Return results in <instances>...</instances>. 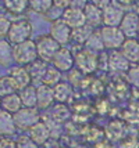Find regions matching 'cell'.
<instances>
[{
    "label": "cell",
    "mask_w": 139,
    "mask_h": 148,
    "mask_svg": "<svg viewBox=\"0 0 139 148\" xmlns=\"http://www.w3.org/2000/svg\"><path fill=\"white\" fill-rule=\"evenodd\" d=\"M13 56L14 62L21 66H28L36 60H39L38 56V49L35 40H27L24 43L13 46Z\"/></svg>",
    "instance_id": "6da1fadb"
},
{
    "label": "cell",
    "mask_w": 139,
    "mask_h": 148,
    "mask_svg": "<svg viewBox=\"0 0 139 148\" xmlns=\"http://www.w3.org/2000/svg\"><path fill=\"white\" fill-rule=\"evenodd\" d=\"M42 121V114L38 108H21L17 114H14V122L20 133H28L36 123Z\"/></svg>",
    "instance_id": "7a4b0ae2"
},
{
    "label": "cell",
    "mask_w": 139,
    "mask_h": 148,
    "mask_svg": "<svg viewBox=\"0 0 139 148\" xmlns=\"http://www.w3.org/2000/svg\"><path fill=\"white\" fill-rule=\"evenodd\" d=\"M32 24L27 21V19H17L13 21V25L11 29L8 32L7 40L11 43V45H20L24 43L27 40H31V35H32Z\"/></svg>",
    "instance_id": "3957f363"
},
{
    "label": "cell",
    "mask_w": 139,
    "mask_h": 148,
    "mask_svg": "<svg viewBox=\"0 0 139 148\" xmlns=\"http://www.w3.org/2000/svg\"><path fill=\"white\" fill-rule=\"evenodd\" d=\"M75 58V66L84 75H91L98 71V61H99V54L89 51L86 49H81L78 53L74 54Z\"/></svg>",
    "instance_id": "277c9868"
},
{
    "label": "cell",
    "mask_w": 139,
    "mask_h": 148,
    "mask_svg": "<svg viewBox=\"0 0 139 148\" xmlns=\"http://www.w3.org/2000/svg\"><path fill=\"white\" fill-rule=\"evenodd\" d=\"M35 43H36L39 60L46 61V62H50L53 60L54 54L59 51V49L61 47L50 35H42L39 38H36Z\"/></svg>",
    "instance_id": "5b68a950"
},
{
    "label": "cell",
    "mask_w": 139,
    "mask_h": 148,
    "mask_svg": "<svg viewBox=\"0 0 139 148\" xmlns=\"http://www.w3.org/2000/svg\"><path fill=\"white\" fill-rule=\"evenodd\" d=\"M100 35L104 43V49L106 50H118L122 47L124 42L127 40L125 35L120 28H114V26H103L100 29Z\"/></svg>",
    "instance_id": "8992f818"
},
{
    "label": "cell",
    "mask_w": 139,
    "mask_h": 148,
    "mask_svg": "<svg viewBox=\"0 0 139 148\" xmlns=\"http://www.w3.org/2000/svg\"><path fill=\"white\" fill-rule=\"evenodd\" d=\"M104 133H106V138L110 140L113 144L120 143L128 137V126L124 119L111 118L104 126Z\"/></svg>",
    "instance_id": "52a82bcc"
},
{
    "label": "cell",
    "mask_w": 139,
    "mask_h": 148,
    "mask_svg": "<svg viewBox=\"0 0 139 148\" xmlns=\"http://www.w3.org/2000/svg\"><path fill=\"white\" fill-rule=\"evenodd\" d=\"M49 35H50L61 47H66V46L71 42L73 29L64 22V19L61 18V19H57V21L52 22V25H50V33H49Z\"/></svg>",
    "instance_id": "ba28073f"
},
{
    "label": "cell",
    "mask_w": 139,
    "mask_h": 148,
    "mask_svg": "<svg viewBox=\"0 0 139 148\" xmlns=\"http://www.w3.org/2000/svg\"><path fill=\"white\" fill-rule=\"evenodd\" d=\"M50 62H52V66L59 69L60 72H68L71 71L73 66L75 65V58H74V54L70 49L60 47L59 51L54 54L53 60Z\"/></svg>",
    "instance_id": "9c48e42d"
},
{
    "label": "cell",
    "mask_w": 139,
    "mask_h": 148,
    "mask_svg": "<svg viewBox=\"0 0 139 148\" xmlns=\"http://www.w3.org/2000/svg\"><path fill=\"white\" fill-rule=\"evenodd\" d=\"M28 136L32 138V141L39 148L45 147L47 143L53 138L52 130H50V127L47 126V123L45 121H40L39 123H36L32 129L28 132Z\"/></svg>",
    "instance_id": "30bf717a"
},
{
    "label": "cell",
    "mask_w": 139,
    "mask_h": 148,
    "mask_svg": "<svg viewBox=\"0 0 139 148\" xmlns=\"http://www.w3.org/2000/svg\"><path fill=\"white\" fill-rule=\"evenodd\" d=\"M131 68V62L127 60L120 50H113L109 53V69L107 71L113 75L127 73Z\"/></svg>",
    "instance_id": "8fae6325"
},
{
    "label": "cell",
    "mask_w": 139,
    "mask_h": 148,
    "mask_svg": "<svg viewBox=\"0 0 139 148\" xmlns=\"http://www.w3.org/2000/svg\"><path fill=\"white\" fill-rule=\"evenodd\" d=\"M120 29L127 39H133L139 35V15L135 11H127L120 24Z\"/></svg>",
    "instance_id": "7c38bea8"
},
{
    "label": "cell",
    "mask_w": 139,
    "mask_h": 148,
    "mask_svg": "<svg viewBox=\"0 0 139 148\" xmlns=\"http://www.w3.org/2000/svg\"><path fill=\"white\" fill-rule=\"evenodd\" d=\"M47 115L52 121H54L56 123L63 126V125H67L73 119V110L70 108L68 104L56 103L50 110L47 111Z\"/></svg>",
    "instance_id": "4fadbf2b"
},
{
    "label": "cell",
    "mask_w": 139,
    "mask_h": 148,
    "mask_svg": "<svg viewBox=\"0 0 139 148\" xmlns=\"http://www.w3.org/2000/svg\"><path fill=\"white\" fill-rule=\"evenodd\" d=\"M63 19L71 29H78L81 26L86 25V17L84 13V8L78 7H68L64 10Z\"/></svg>",
    "instance_id": "5bb4252c"
},
{
    "label": "cell",
    "mask_w": 139,
    "mask_h": 148,
    "mask_svg": "<svg viewBox=\"0 0 139 148\" xmlns=\"http://www.w3.org/2000/svg\"><path fill=\"white\" fill-rule=\"evenodd\" d=\"M38 110L42 111H49L54 104H56V98H54V90L53 87L46 86V84H38Z\"/></svg>",
    "instance_id": "9a60e30c"
},
{
    "label": "cell",
    "mask_w": 139,
    "mask_h": 148,
    "mask_svg": "<svg viewBox=\"0 0 139 148\" xmlns=\"http://www.w3.org/2000/svg\"><path fill=\"white\" fill-rule=\"evenodd\" d=\"M124 11L115 3L109 4L106 8H103V25L104 26H114L120 28V24L124 18Z\"/></svg>",
    "instance_id": "2e32d148"
},
{
    "label": "cell",
    "mask_w": 139,
    "mask_h": 148,
    "mask_svg": "<svg viewBox=\"0 0 139 148\" xmlns=\"http://www.w3.org/2000/svg\"><path fill=\"white\" fill-rule=\"evenodd\" d=\"M18 130L14 122V115L0 110V137H17Z\"/></svg>",
    "instance_id": "e0dca14e"
},
{
    "label": "cell",
    "mask_w": 139,
    "mask_h": 148,
    "mask_svg": "<svg viewBox=\"0 0 139 148\" xmlns=\"http://www.w3.org/2000/svg\"><path fill=\"white\" fill-rule=\"evenodd\" d=\"M8 75L15 80V83L18 86V89L24 90L25 87L31 86L32 84V77L28 72L27 66H21V65H17V66H11V69L8 72Z\"/></svg>",
    "instance_id": "ac0fdd59"
},
{
    "label": "cell",
    "mask_w": 139,
    "mask_h": 148,
    "mask_svg": "<svg viewBox=\"0 0 139 148\" xmlns=\"http://www.w3.org/2000/svg\"><path fill=\"white\" fill-rule=\"evenodd\" d=\"M120 51L131 64H139V40L136 38L127 39Z\"/></svg>",
    "instance_id": "d6986e66"
},
{
    "label": "cell",
    "mask_w": 139,
    "mask_h": 148,
    "mask_svg": "<svg viewBox=\"0 0 139 148\" xmlns=\"http://www.w3.org/2000/svg\"><path fill=\"white\" fill-rule=\"evenodd\" d=\"M56 103L68 104L74 98V89L70 82H60L53 87Z\"/></svg>",
    "instance_id": "ffe728a7"
},
{
    "label": "cell",
    "mask_w": 139,
    "mask_h": 148,
    "mask_svg": "<svg viewBox=\"0 0 139 148\" xmlns=\"http://www.w3.org/2000/svg\"><path fill=\"white\" fill-rule=\"evenodd\" d=\"M84 13H85V17H86V24L91 25L92 28L103 24V10L100 7L95 6L93 3L89 1L84 7Z\"/></svg>",
    "instance_id": "44dd1931"
},
{
    "label": "cell",
    "mask_w": 139,
    "mask_h": 148,
    "mask_svg": "<svg viewBox=\"0 0 139 148\" xmlns=\"http://www.w3.org/2000/svg\"><path fill=\"white\" fill-rule=\"evenodd\" d=\"M84 140L86 144H96L98 141L106 138V133H104V127L98 126V125H88L85 132H84Z\"/></svg>",
    "instance_id": "7402d4cb"
},
{
    "label": "cell",
    "mask_w": 139,
    "mask_h": 148,
    "mask_svg": "<svg viewBox=\"0 0 139 148\" xmlns=\"http://www.w3.org/2000/svg\"><path fill=\"white\" fill-rule=\"evenodd\" d=\"M20 97L22 105L25 108H38V89L36 86H28L24 90L20 91Z\"/></svg>",
    "instance_id": "603a6c76"
},
{
    "label": "cell",
    "mask_w": 139,
    "mask_h": 148,
    "mask_svg": "<svg viewBox=\"0 0 139 148\" xmlns=\"http://www.w3.org/2000/svg\"><path fill=\"white\" fill-rule=\"evenodd\" d=\"M13 62V45L7 39H0V66L8 68Z\"/></svg>",
    "instance_id": "cb8c5ba5"
},
{
    "label": "cell",
    "mask_w": 139,
    "mask_h": 148,
    "mask_svg": "<svg viewBox=\"0 0 139 148\" xmlns=\"http://www.w3.org/2000/svg\"><path fill=\"white\" fill-rule=\"evenodd\" d=\"M21 108H24V105H22V101H21L20 93H15V94L6 96L1 98V110H4L14 115V114H17Z\"/></svg>",
    "instance_id": "d4e9b609"
},
{
    "label": "cell",
    "mask_w": 139,
    "mask_h": 148,
    "mask_svg": "<svg viewBox=\"0 0 139 148\" xmlns=\"http://www.w3.org/2000/svg\"><path fill=\"white\" fill-rule=\"evenodd\" d=\"M84 49L95 53V54H100V53H103L106 50L103 39H102V35H100V31H93V33L89 36V39L86 40V43L84 45Z\"/></svg>",
    "instance_id": "484cf974"
},
{
    "label": "cell",
    "mask_w": 139,
    "mask_h": 148,
    "mask_svg": "<svg viewBox=\"0 0 139 148\" xmlns=\"http://www.w3.org/2000/svg\"><path fill=\"white\" fill-rule=\"evenodd\" d=\"M4 10L14 15H21L29 8V0H3Z\"/></svg>",
    "instance_id": "4316f807"
},
{
    "label": "cell",
    "mask_w": 139,
    "mask_h": 148,
    "mask_svg": "<svg viewBox=\"0 0 139 148\" xmlns=\"http://www.w3.org/2000/svg\"><path fill=\"white\" fill-rule=\"evenodd\" d=\"M15 93H20V89H18V86H17L13 77L8 73L0 76V97L3 98V97L11 96V94H15Z\"/></svg>",
    "instance_id": "83f0119b"
},
{
    "label": "cell",
    "mask_w": 139,
    "mask_h": 148,
    "mask_svg": "<svg viewBox=\"0 0 139 148\" xmlns=\"http://www.w3.org/2000/svg\"><path fill=\"white\" fill-rule=\"evenodd\" d=\"M49 68L46 61H42V60H36L35 62H32L31 65H28L27 69L29 72V75L32 77V83L33 82H39L40 83V79L43 76V73L46 72V69Z\"/></svg>",
    "instance_id": "f1b7e54d"
},
{
    "label": "cell",
    "mask_w": 139,
    "mask_h": 148,
    "mask_svg": "<svg viewBox=\"0 0 139 148\" xmlns=\"http://www.w3.org/2000/svg\"><path fill=\"white\" fill-rule=\"evenodd\" d=\"M60 82H61V72L59 69H56L54 66H49L40 79V84H46L50 87H54Z\"/></svg>",
    "instance_id": "f546056e"
},
{
    "label": "cell",
    "mask_w": 139,
    "mask_h": 148,
    "mask_svg": "<svg viewBox=\"0 0 139 148\" xmlns=\"http://www.w3.org/2000/svg\"><path fill=\"white\" fill-rule=\"evenodd\" d=\"M92 33H93L92 26L86 24L85 26H81V28H78V29H73V38H71V42L84 46Z\"/></svg>",
    "instance_id": "4dcf8cb0"
},
{
    "label": "cell",
    "mask_w": 139,
    "mask_h": 148,
    "mask_svg": "<svg viewBox=\"0 0 139 148\" xmlns=\"http://www.w3.org/2000/svg\"><path fill=\"white\" fill-rule=\"evenodd\" d=\"M53 6V0H29V8L39 14H46Z\"/></svg>",
    "instance_id": "1f68e13d"
},
{
    "label": "cell",
    "mask_w": 139,
    "mask_h": 148,
    "mask_svg": "<svg viewBox=\"0 0 139 148\" xmlns=\"http://www.w3.org/2000/svg\"><path fill=\"white\" fill-rule=\"evenodd\" d=\"M127 82L132 86L133 89L139 90V64H132L129 71L127 72Z\"/></svg>",
    "instance_id": "d6a6232c"
},
{
    "label": "cell",
    "mask_w": 139,
    "mask_h": 148,
    "mask_svg": "<svg viewBox=\"0 0 139 148\" xmlns=\"http://www.w3.org/2000/svg\"><path fill=\"white\" fill-rule=\"evenodd\" d=\"M15 141H17V148H39L32 141L28 133H20L15 137Z\"/></svg>",
    "instance_id": "836d02e7"
},
{
    "label": "cell",
    "mask_w": 139,
    "mask_h": 148,
    "mask_svg": "<svg viewBox=\"0 0 139 148\" xmlns=\"http://www.w3.org/2000/svg\"><path fill=\"white\" fill-rule=\"evenodd\" d=\"M11 25H13L11 19L4 17V15H0V39H4L8 36Z\"/></svg>",
    "instance_id": "e575fe53"
},
{
    "label": "cell",
    "mask_w": 139,
    "mask_h": 148,
    "mask_svg": "<svg viewBox=\"0 0 139 148\" xmlns=\"http://www.w3.org/2000/svg\"><path fill=\"white\" fill-rule=\"evenodd\" d=\"M118 148H139V140L136 137L128 136L127 138L118 143Z\"/></svg>",
    "instance_id": "d590c367"
},
{
    "label": "cell",
    "mask_w": 139,
    "mask_h": 148,
    "mask_svg": "<svg viewBox=\"0 0 139 148\" xmlns=\"http://www.w3.org/2000/svg\"><path fill=\"white\" fill-rule=\"evenodd\" d=\"M0 148H17L15 137H0Z\"/></svg>",
    "instance_id": "8d00e7d4"
},
{
    "label": "cell",
    "mask_w": 139,
    "mask_h": 148,
    "mask_svg": "<svg viewBox=\"0 0 139 148\" xmlns=\"http://www.w3.org/2000/svg\"><path fill=\"white\" fill-rule=\"evenodd\" d=\"M92 148H114V147H113V143L110 141V140H107V138H103V140L98 141L96 144H93Z\"/></svg>",
    "instance_id": "74e56055"
},
{
    "label": "cell",
    "mask_w": 139,
    "mask_h": 148,
    "mask_svg": "<svg viewBox=\"0 0 139 148\" xmlns=\"http://www.w3.org/2000/svg\"><path fill=\"white\" fill-rule=\"evenodd\" d=\"M114 3L118 7L124 8V7H131V6H133V4H136L138 0H114Z\"/></svg>",
    "instance_id": "f35d334b"
},
{
    "label": "cell",
    "mask_w": 139,
    "mask_h": 148,
    "mask_svg": "<svg viewBox=\"0 0 139 148\" xmlns=\"http://www.w3.org/2000/svg\"><path fill=\"white\" fill-rule=\"evenodd\" d=\"M71 3H73V0H53L54 6L60 7V8H63V10L68 8V7L71 6Z\"/></svg>",
    "instance_id": "ab89813d"
},
{
    "label": "cell",
    "mask_w": 139,
    "mask_h": 148,
    "mask_svg": "<svg viewBox=\"0 0 139 148\" xmlns=\"http://www.w3.org/2000/svg\"><path fill=\"white\" fill-rule=\"evenodd\" d=\"M91 3H93L95 6H98V7H100L102 10L103 8H106L109 4H111V0H89Z\"/></svg>",
    "instance_id": "60d3db41"
},
{
    "label": "cell",
    "mask_w": 139,
    "mask_h": 148,
    "mask_svg": "<svg viewBox=\"0 0 139 148\" xmlns=\"http://www.w3.org/2000/svg\"><path fill=\"white\" fill-rule=\"evenodd\" d=\"M71 148H92V147H89L88 144H75Z\"/></svg>",
    "instance_id": "b9f144b4"
},
{
    "label": "cell",
    "mask_w": 139,
    "mask_h": 148,
    "mask_svg": "<svg viewBox=\"0 0 139 148\" xmlns=\"http://www.w3.org/2000/svg\"><path fill=\"white\" fill-rule=\"evenodd\" d=\"M56 148H68V147H67V145H64L63 143H60V144H59V145H57Z\"/></svg>",
    "instance_id": "7bdbcfd3"
},
{
    "label": "cell",
    "mask_w": 139,
    "mask_h": 148,
    "mask_svg": "<svg viewBox=\"0 0 139 148\" xmlns=\"http://www.w3.org/2000/svg\"><path fill=\"white\" fill-rule=\"evenodd\" d=\"M0 110H1V97H0Z\"/></svg>",
    "instance_id": "ee69618b"
}]
</instances>
